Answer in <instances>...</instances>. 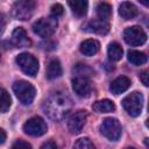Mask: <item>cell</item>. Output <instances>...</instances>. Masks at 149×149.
Instances as JSON below:
<instances>
[{"instance_id": "cell-1", "label": "cell", "mask_w": 149, "mask_h": 149, "mask_svg": "<svg viewBox=\"0 0 149 149\" xmlns=\"http://www.w3.org/2000/svg\"><path fill=\"white\" fill-rule=\"evenodd\" d=\"M71 108H72L71 99L61 92L52 93L43 104L44 113L55 121H59L64 119L70 113Z\"/></svg>"}, {"instance_id": "cell-2", "label": "cell", "mask_w": 149, "mask_h": 149, "mask_svg": "<svg viewBox=\"0 0 149 149\" xmlns=\"http://www.w3.org/2000/svg\"><path fill=\"white\" fill-rule=\"evenodd\" d=\"M13 91L21 104L23 105H30L35 98L36 91L35 87L26 80H17L13 84Z\"/></svg>"}, {"instance_id": "cell-3", "label": "cell", "mask_w": 149, "mask_h": 149, "mask_svg": "<svg viewBox=\"0 0 149 149\" xmlns=\"http://www.w3.org/2000/svg\"><path fill=\"white\" fill-rule=\"evenodd\" d=\"M122 106L130 116H139L142 112L143 95L140 92H132L122 100Z\"/></svg>"}, {"instance_id": "cell-4", "label": "cell", "mask_w": 149, "mask_h": 149, "mask_svg": "<svg viewBox=\"0 0 149 149\" xmlns=\"http://www.w3.org/2000/svg\"><path fill=\"white\" fill-rule=\"evenodd\" d=\"M100 133L109 141H118L121 136L122 128L120 122L114 118H106L100 125Z\"/></svg>"}, {"instance_id": "cell-5", "label": "cell", "mask_w": 149, "mask_h": 149, "mask_svg": "<svg viewBox=\"0 0 149 149\" xmlns=\"http://www.w3.org/2000/svg\"><path fill=\"white\" fill-rule=\"evenodd\" d=\"M57 28V20L52 16L42 17L33 24V31L41 37L51 36Z\"/></svg>"}, {"instance_id": "cell-6", "label": "cell", "mask_w": 149, "mask_h": 149, "mask_svg": "<svg viewBox=\"0 0 149 149\" xmlns=\"http://www.w3.org/2000/svg\"><path fill=\"white\" fill-rule=\"evenodd\" d=\"M15 61H16V64L19 65V68L26 74L31 76V77L36 76V73L38 71V62L33 55H30L28 52H22L16 57Z\"/></svg>"}, {"instance_id": "cell-7", "label": "cell", "mask_w": 149, "mask_h": 149, "mask_svg": "<svg viewBox=\"0 0 149 149\" xmlns=\"http://www.w3.org/2000/svg\"><path fill=\"white\" fill-rule=\"evenodd\" d=\"M123 40L127 44L136 47L142 45L147 41V34L144 30L139 26H132L125 29L123 31Z\"/></svg>"}, {"instance_id": "cell-8", "label": "cell", "mask_w": 149, "mask_h": 149, "mask_svg": "<svg viewBox=\"0 0 149 149\" xmlns=\"http://www.w3.org/2000/svg\"><path fill=\"white\" fill-rule=\"evenodd\" d=\"M47 123L40 116H33L28 119L23 125V132L30 136H41L47 133Z\"/></svg>"}, {"instance_id": "cell-9", "label": "cell", "mask_w": 149, "mask_h": 149, "mask_svg": "<svg viewBox=\"0 0 149 149\" xmlns=\"http://www.w3.org/2000/svg\"><path fill=\"white\" fill-rule=\"evenodd\" d=\"M35 8V2L29 0L16 1L13 5V14L19 20H27L33 15Z\"/></svg>"}, {"instance_id": "cell-10", "label": "cell", "mask_w": 149, "mask_h": 149, "mask_svg": "<svg viewBox=\"0 0 149 149\" xmlns=\"http://www.w3.org/2000/svg\"><path fill=\"white\" fill-rule=\"evenodd\" d=\"M86 118H87L86 111H77L76 113H73L68 120V128L70 133L72 134L80 133L86 122Z\"/></svg>"}, {"instance_id": "cell-11", "label": "cell", "mask_w": 149, "mask_h": 149, "mask_svg": "<svg viewBox=\"0 0 149 149\" xmlns=\"http://www.w3.org/2000/svg\"><path fill=\"white\" fill-rule=\"evenodd\" d=\"M72 88L74 93L84 98L90 97L92 92V86L88 78H83V77H76L72 79Z\"/></svg>"}, {"instance_id": "cell-12", "label": "cell", "mask_w": 149, "mask_h": 149, "mask_svg": "<svg viewBox=\"0 0 149 149\" xmlns=\"http://www.w3.org/2000/svg\"><path fill=\"white\" fill-rule=\"evenodd\" d=\"M83 29L85 31H88V33H94L98 35H106L109 31V24L107 21L95 19V20L88 21Z\"/></svg>"}, {"instance_id": "cell-13", "label": "cell", "mask_w": 149, "mask_h": 149, "mask_svg": "<svg viewBox=\"0 0 149 149\" xmlns=\"http://www.w3.org/2000/svg\"><path fill=\"white\" fill-rule=\"evenodd\" d=\"M12 41L13 43L19 47V48H26V47H29L31 44L30 40L28 38L27 36V33L23 28L21 27H17L13 30V34H12Z\"/></svg>"}, {"instance_id": "cell-14", "label": "cell", "mask_w": 149, "mask_h": 149, "mask_svg": "<svg viewBox=\"0 0 149 149\" xmlns=\"http://www.w3.org/2000/svg\"><path fill=\"white\" fill-rule=\"evenodd\" d=\"M130 79L126 76H120L118 78H115L112 83H111V86H109V90L113 94H120L125 91H127L130 86Z\"/></svg>"}, {"instance_id": "cell-15", "label": "cell", "mask_w": 149, "mask_h": 149, "mask_svg": "<svg viewBox=\"0 0 149 149\" xmlns=\"http://www.w3.org/2000/svg\"><path fill=\"white\" fill-rule=\"evenodd\" d=\"M99 48H100L99 42L97 40H93V38L85 40L79 45L80 52L83 55H85V56H93V55H95L99 51Z\"/></svg>"}, {"instance_id": "cell-16", "label": "cell", "mask_w": 149, "mask_h": 149, "mask_svg": "<svg viewBox=\"0 0 149 149\" xmlns=\"http://www.w3.org/2000/svg\"><path fill=\"white\" fill-rule=\"evenodd\" d=\"M119 14L125 20H132L139 14V10L134 3L125 1V2H121V5L119 6Z\"/></svg>"}, {"instance_id": "cell-17", "label": "cell", "mask_w": 149, "mask_h": 149, "mask_svg": "<svg viewBox=\"0 0 149 149\" xmlns=\"http://www.w3.org/2000/svg\"><path fill=\"white\" fill-rule=\"evenodd\" d=\"M62 65L58 59H51L47 68V78L52 80L56 78H59L62 76Z\"/></svg>"}, {"instance_id": "cell-18", "label": "cell", "mask_w": 149, "mask_h": 149, "mask_svg": "<svg viewBox=\"0 0 149 149\" xmlns=\"http://www.w3.org/2000/svg\"><path fill=\"white\" fill-rule=\"evenodd\" d=\"M92 108L97 113H109V112H114L115 111V105L109 99H102V100L95 101L93 104Z\"/></svg>"}, {"instance_id": "cell-19", "label": "cell", "mask_w": 149, "mask_h": 149, "mask_svg": "<svg viewBox=\"0 0 149 149\" xmlns=\"http://www.w3.org/2000/svg\"><path fill=\"white\" fill-rule=\"evenodd\" d=\"M68 3L70 6L72 13L76 16H78V17L84 16L86 14V12H87V6H88L87 1H84V0H74V1H69Z\"/></svg>"}, {"instance_id": "cell-20", "label": "cell", "mask_w": 149, "mask_h": 149, "mask_svg": "<svg viewBox=\"0 0 149 149\" xmlns=\"http://www.w3.org/2000/svg\"><path fill=\"white\" fill-rule=\"evenodd\" d=\"M107 54H108V57L111 61H120L121 57H122V54H123V50L121 48V45L116 42H112L109 45H108V49H107Z\"/></svg>"}, {"instance_id": "cell-21", "label": "cell", "mask_w": 149, "mask_h": 149, "mask_svg": "<svg viewBox=\"0 0 149 149\" xmlns=\"http://www.w3.org/2000/svg\"><path fill=\"white\" fill-rule=\"evenodd\" d=\"M127 57H128V61L134 65H142V64L147 63V61H148L146 54H143L141 51H137V50L128 51V56Z\"/></svg>"}, {"instance_id": "cell-22", "label": "cell", "mask_w": 149, "mask_h": 149, "mask_svg": "<svg viewBox=\"0 0 149 149\" xmlns=\"http://www.w3.org/2000/svg\"><path fill=\"white\" fill-rule=\"evenodd\" d=\"M97 15L99 16L100 20L107 21L111 17V15H112V7H111V5L107 3V2H100L97 6Z\"/></svg>"}, {"instance_id": "cell-23", "label": "cell", "mask_w": 149, "mask_h": 149, "mask_svg": "<svg viewBox=\"0 0 149 149\" xmlns=\"http://www.w3.org/2000/svg\"><path fill=\"white\" fill-rule=\"evenodd\" d=\"M12 105V99L5 88L0 87V113H6Z\"/></svg>"}, {"instance_id": "cell-24", "label": "cell", "mask_w": 149, "mask_h": 149, "mask_svg": "<svg viewBox=\"0 0 149 149\" xmlns=\"http://www.w3.org/2000/svg\"><path fill=\"white\" fill-rule=\"evenodd\" d=\"M73 73H76V77L88 78L90 76L93 74V70L90 66H87L86 64H77L73 68Z\"/></svg>"}, {"instance_id": "cell-25", "label": "cell", "mask_w": 149, "mask_h": 149, "mask_svg": "<svg viewBox=\"0 0 149 149\" xmlns=\"http://www.w3.org/2000/svg\"><path fill=\"white\" fill-rule=\"evenodd\" d=\"M72 149H95V147H94V144L91 142L90 139L83 137V139H79V140H77V141L74 142Z\"/></svg>"}, {"instance_id": "cell-26", "label": "cell", "mask_w": 149, "mask_h": 149, "mask_svg": "<svg viewBox=\"0 0 149 149\" xmlns=\"http://www.w3.org/2000/svg\"><path fill=\"white\" fill-rule=\"evenodd\" d=\"M63 12H64V8L61 3H55L51 6V16L57 19L58 16L63 15Z\"/></svg>"}, {"instance_id": "cell-27", "label": "cell", "mask_w": 149, "mask_h": 149, "mask_svg": "<svg viewBox=\"0 0 149 149\" xmlns=\"http://www.w3.org/2000/svg\"><path fill=\"white\" fill-rule=\"evenodd\" d=\"M12 149H31V146L23 140H17L13 143Z\"/></svg>"}, {"instance_id": "cell-28", "label": "cell", "mask_w": 149, "mask_h": 149, "mask_svg": "<svg viewBox=\"0 0 149 149\" xmlns=\"http://www.w3.org/2000/svg\"><path fill=\"white\" fill-rule=\"evenodd\" d=\"M148 71L147 70H144V71H142L141 73H140V80L142 81V84L144 85V86H148L149 85V80H148Z\"/></svg>"}, {"instance_id": "cell-29", "label": "cell", "mask_w": 149, "mask_h": 149, "mask_svg": "<svg viewBox=\"0 0 149 149\" xmlns=\"http://www.w3.org/2000/svg\"><path fill=\"white\" fill-rule=\"evenodd\" d=\"M41 149H57V146L54 141H47L42 144Z\"/></svg>"}, {"instance_id": "cell-30", "label": "cell", "mask_w": 149, "mask_h": 149, "mask_svg": "<svg viewBox=\"0 0 149 149\" xmlns=\"http://www.w3.org/2000/svg\"><path fill=\"white\" fill-rule=\"evenodd\" d=\"M5 141H6V133L0 128V144L5 143Z\"/></svg>"}, {"instance_id": "cell-31", "label": "cell", "mask_w": 149, "mask_h": 149, "mask_svg": "<svg viewBox=\"0 0 149 149\" xmlns=\"http://www.w3.org/2000/svg\"><path fill=\"white\" fill-rule=\"evenodd\" d=\"M3 27H5V22H3L2 17H0V34L3 31Z\"/></svg>"}, {"instance_id": "cell-32", "label": "cell", "mask_w": 149, "mask_h": 149, "mask_svg": "<svg viewBox=\"0 0 149 149\" xmlns=\"http://www.w3.org/2000/svg\"><path fill=\"white\" fill-rule=\"evenodd\" d=\"M126 149H136V148H134V147H128V148H126Z\"/></svg>"}]
</instances>
